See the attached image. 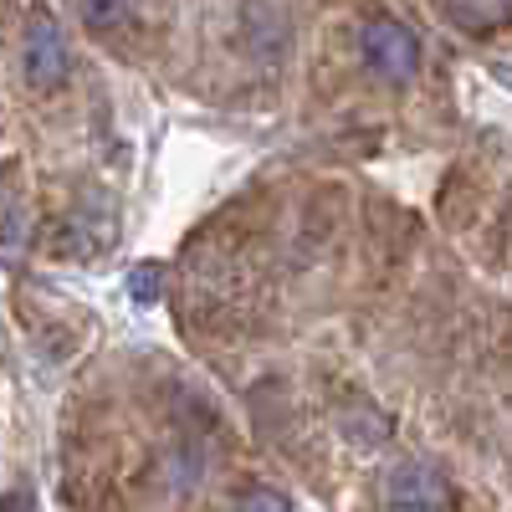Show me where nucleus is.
Here are the masks:
<instances>
[{
	"mask_svg": "<svg viewBox=\"0 0 512 512\" xmlns=\"http://www.w3.org/2000/svg\"><path fill=\"white\" fill-rule=\"evenodd\" d=\"M379 497H384V507H395V512H451V502H456L446 472L431 466V461L390 466L384 482H379Z\"/></svg>",
	"mask_w": 512,
	"mask_h": 512,
	"instance_id": "f257e3e1",
	"label": "nucleus"
},
{
	"mask_svg": "<svg viewBox=\"0 0 512 512\" xmlns=\"http://www.w3.org/2000/svg\"><path fill=\"white\" fill-rule=\"evenodd\" d=\"M359 57L369 72H379L384 82H410L420 72V41L405 21L379 16L359 31Z\"/></svg>",
	"mask_w": 512,
	"mask_h": 512,
	"instance_id": "f03ea898",
	"label": "nucleus"
},
{
	"mask_svg": "<svg viewBox=\"0 0 512 512\" xmlns=\"http://www.w3.org/2000/svg\"><path fill=\"white\" fill-rule=\"evenodd\" d=\"M21 72L36 93H52L67 82V41H62V26L47 16V11H36L26 21V41H21Z\"/></svg>",
	"mask_w": 512,
	"mask_h": 512,
	"instance_id": "7ed1b4c3",
	"label": "nucleus"
},
{
	"mask_svg": "<svg viewBox=\"0 0 512 512\" xmlns=\"http://www.w3.org/2000/svg\"><path fill=\"white\" fill-rule=\"evenodd\" d=\"M441 11H446L451 26L487 36V31H502L512 21V0H441Z\"/></svg>",
	"mask_w": 512,
	"mask_h": 512,
	"instance_id": "20e7f679",
	"label": "nucleus"
},
{
	"mask_svg": "<svg viewBox=\"0 0 512 512\" xmlns=\"http://www.w3.org/2000/svg\"><path fill=\"white\" fill-rule=\"evenodd\" d=\"M77 6H82V21L93 31H118V26L134 21L139 0H77Z\"/></svg>",
	"mask_w": 512,
	"mask_h": 512,
	"instance_id": "39448f33",
	"label": "nucleus"
},
{
	"mask_svg": "<svg viewBox=\"0 0 512 512\" xmlns=\"http://www.w3.org/2000/svg\"><path fill=\"white\" fill-rule=\"evenodd\" d=\"M241 512H292V502L277 492V487H251L241 497Z\"/></svg>",
	"mask_w": 512,
	"mask_h": 512,
	"instance_id": "423d86ee",
	"label": "nucleus"
},
{
	"mask_svg": "<svg viewBox=\"0 0 512 512\" xmlns=\"http://www.w3.org/2000/svg\"><path fill=\"white\" fill-rule=\"evenodd\" d=\"M0 512H31V492L26 487H11L6 497H0Z\"/></svg>",
	"mask_w": 512,
	"mask_h": 512,
	"instance_id": "0eeeda50",
	"label": "nucleus"
}]
</instances>
